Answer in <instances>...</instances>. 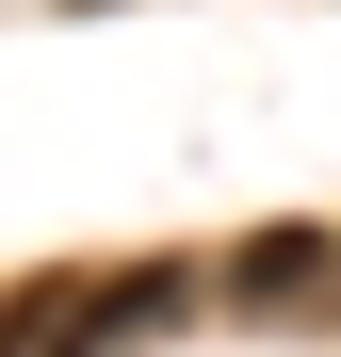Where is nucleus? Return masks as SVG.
Segmentation results:
<instances>
[{
	"instance_id": "obj_1",
	"label": "nucleus",
	"mask_w": 341,
	"mask_h": 357,
	"mask_svg": "<svg viewBox=\"0 0 341 357\" xmlns=\"http://www.w3.org/2000/svg\"><path fill=\"white\" fill-rule=\"evenodd\" d=\"M162 325V276H114V292H49L33 309V357H130Z\"/></svg>"
},
{
	"instance_id": "obj_2",
	"label": "nucleus",
	"mask_w": 341,
	"mask_h": 357,
	"mask_svg": "<svg viewBox=\"0 0 341 357\" xmlns=\"http://www.w3.org/2000/svg\"><path fill=\"white\" fill-rule=\"evenodd\" d=\"M325 276V244H293V227H276V244H244V276H227V292H309Z\"/></svg>"
}]
</instances>
